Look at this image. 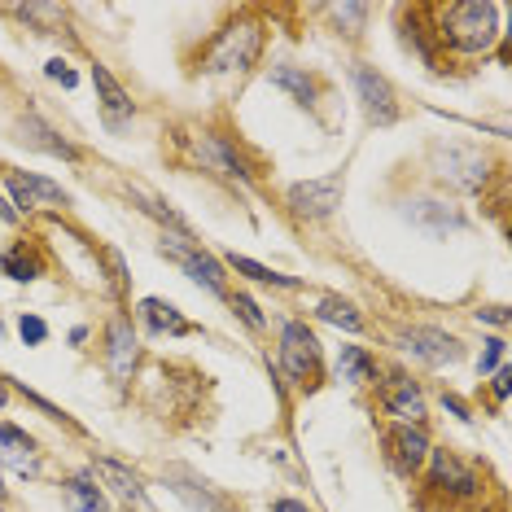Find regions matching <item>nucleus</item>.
I'll use <instances>...</instances> for the list:
<instances>
[{
	"mask_svg": "<svg viewBox=\"0 0 512 512\" xmlns=\"http://www.w3.org/2000/svg\"><path fill=\"white\" fill-rule=\"evenodd\" d=\"M442 36L460 53H486L499 36V5H491V0L447 5V14H442Z\"/></svg>",
	"mask_w": 512,
	"mask_h": 512,
	"instance_id": "nucleus-1",
	"label": "nucleus"
},
{
	"mask_svg": "<svg viewBox=\"0 0 512 512\" xmlns=\"http://www.w3.org/2000/svg\"><path fill=\"white\" fill-rule=\"evenodd\" d=\"M263 53V31L259 22H232V27L219 36V44L206 57V71L211 75H232V71H250Z\"/></svg>",
	"mask_w": 512,
	"mask_h": 512,
	"instance_id": "nucleus-2",
	"label": "nucleus"
},
{
	"mask_svg": "<svg viewBox=\"0 0 512 512\" xmlns=\"http://www.w3.org/2000/svg\"><path fill=\"white\" fill-rule=\"evenodd\" d=\"M281 368L289 372V381H298V386H316L320 381V342L307 324L289 320L281 329Z\"/></svg>",
	"mask_w": 512,
	"mask_h": 512,
	"instance_id": "nucleus-3",
	"label": "nucleus"
},
{
	"mask_svg": "<svg viewBox=\"0 0 512 512\" xmlns=\"http://www.w3.org/2000/svg\"><path fill=\"white\" fill-rule=\"evenodd\" d=\"M162 254H171L184 272L193 276L197 285H206L215 298H228V281H224V267H219V259H211L206 250H197L184 232H171V237H162Z\"/></svg>",
	"mask_w": 512,
	"mask_h": 512,
	"instance_id": "nucleus-4",
	"label": "nucleus"
},
{
	"mask_svg": "<svg viewBox=\"0 0 512 512\" xmlns=\"http://www.w3.org/2000/svg\"><path fill=\"white\" fill-rule=\"evenodd\" d=\"M285 202H289V211H294L298 219H324V215H333L337 206H342V171H333V176H320V180L289 184Z\"/></svg>",
	"mask_w": 512,
	"mask_h": 512,
	"instance_id": "nucleus-5",
	"label": "nucleus"
},
{
	"mask_svg": "<svg viewBox=\"0 0 512 512\" xmlns=\"http://www.w3.org/2000/svg\"><path fill=\"white\" fill-rule=\"evenodd\" d=\"M355 88H359V101H364L368 123L390 127L394 119H399V101H394V88H390L386 75H377L372 66H359V71H355Z\"/></svg>",
	"mask_w": 512,
	"mask_h": 512,
	"instance_id": "nucleus-6",
	"label": "nucleus"
},
{
	"mask_svg": "<svg viewBox=\"0 0 512 512\" xmlns=\"http://www.w3.org/2000/svg\"><path fill=\"white\" fill-rule=\"evenodd\" d=\"M5 184H9V193H14V206H22V211H57V206H71V197H66L62 184H53L44 176L9 171Z\"/></svg>",
	"mask_w": 512,
	"mask_h": 512,
	"instance_id": "nucleus-7",
	"label": "nucleus"
},
{
	"mask_svg": "<svg viewBox=\"0 0 512 512\" xmlns=\"http://www.w3.org/2000/svg\"><path fill=\"white\" fill-rule=\"evenodd\" d=\"M92 473H97L101 482L110 486V495L119 499L123 508H132V512H154V508H149V491H145V482H141V477H136L132 469H127V464L101 456L97 464H92Z\"/></svg>",
	"mask_w": 512,
	"mask_h": 512,
	"instance_id": "nucleus-8",
	"label": "nucleus"
},
{
	"mask_svg": "<svg viewBox=\"0 0 512 512\" xmlns=\"http://www.w3.org/2000/svg\"><path fill=\"white\" fill-rule=\"evenodd\" d=\"M403 346L412 351V359H421V364H429V368L460 364V359H464L460 342L451 333H442V329H407L403 333Z\"/></svg>",
	"mask_w": 512,
	"mask_h": 512,
	"instance_id": "nucleus-9",
	"label": "nucleus"
},
{
	"mask_svg": "<svg viewBox=\"0 0 512 512\" xmlns=\"http://www.w3.org/2000/svg\"><path fill=\"white\" fill-rule=\"evenodd\" d=\"M429 451H434V447H429V438L416 425H394V429H386V456H390L394 469L416 473L429 460Z\"/></svg>",
	"mask_w": 512,
	"mask_h": 512,
	"instance_id": "nucleus-10",
	"label": "nucleus"
},
{
	"mask_svg": "<svg viewBox=\"0 0 512 512\" xmlns=\"http://www.w3.org/2000/svg\"><path fill=\"white\" fill-rule=\"evenodd\" d=\"M438 176H447L451 184H460V189H482L486 184V158L477 154V149H438Z\"/></svg>",
	"mask_w": 512,
	"mask_h": 512,
	"instance_id": "nucleus-11",
	"label": "nucleus"
},
{
	"mask_svg": "<svg viewBox=\"0 0 512 512\" xmlns=\"http://www.w3.org/2000/svg\"><path fill=\"white\" fill-rule=\"evenodd\" d=\"M189 145H193V154L202 158V167H211V171H219V176H228V180H237V184H246V180H250L246 162L232 154V149L219 141V136L197 132V136H189Z\"/></svg>",
	"mask_w": 512,
	"mask_h": 512,
	"instance_id": "nucleus-12",
	"label": "nucleus"
},
{
	"mask_svg": "<svg viewBox=\"0 0 512 512\" xmlns=\"http://www.w3.org/2000/svg\"><path fill=\"white\" fill-rule=\"evenodd\" d=\"M429 469H434V486H442V491L477 495V473L456 456V451H429Z\"/></svg>",
	"mask_w": 512,
	"mask_h": 512,
	"instance_id": "nucleus-13",
	"label": "nucleus"
},
{
	"mask_svg": "<svg viewBox=\"0 0 512 512\" xmlns=\"http://www.w3.org/2000/svg\"><path fill=\"white\" fill-rule=\"evenodd\" d=\"M92 84H97V97H101V110H106L110 127H123L132 119V97H127L123 84L106 71V66H92Z\"/></svg>",
	"mask_w": 512,
	"mask_h": 512,
	"instance_id": "nucleus-14",
	"label": "nucleus"
},
{
	"mask_svg": "<svg viewBox=\"0 0 512 512\" xmlns=\"http://www.w3.org/2000/svg\"><path fill=\"white\" fill-rule=\"evenodd\" d=\"M18 141L22 145H31V149H44V154H53V158H66V162H75V145L71 141H62V136L53 132L44 119H36V114H27V119L18 123Z\"/></svg>",
	"mask_w": 512,
	"mask_h": 512,
	"instance_id": "nucleus-15",
	"label": "nucleus"
},
{
	"mask_svg": "<svg viewBox=\"0 0 512 512\" xmlns=\"http://www.w3.org/2000/svg\"><path fill=\"white\" fill-rule=\"evenodd\" d=\"M386 407H390V416H399L403 425H416V421L425 416L421 390H416L407 377H390V381H386Z\"/></svg>",
	"mask_w": 512,
	"mask_h": 512,
	"instance_id": "nucleus-16",
	"label": "nucleus"
},
{
	"mask_svg": "<svg viewBox=\"0 0 512 512\" xmlns=\"http://www.w3.org/2000/svg\"><path fill=\"white\" fill-rule=\"evenodd\" d=\"M0 464H9V469H18V473L36 469V442L5 421H0Z\"/></svg>",
	"mask_w": 512,
	"mask_h": 512,
	"instance_id": "nucleus-17",
	"label": "nucleus"
},
{
	"mask_svg": "<svg viewBox=\"0 0 512 512\" xmlns=\"http://www.w3.org/2000/svg\"><path fill=\"white\" fill-rule=\"evenodd\" d=\"M136 368V333L127 320H110V372L119 381L132 377Z\"/></svg>",
	"mask_w": 512,
	"mask_h": 512,
	"instance_id": "nucleus-18",
	"label": "nucleus"
},
{
	"mask_svg": "<svg viewBox=\"0 0 512 512\" xmlns=\"http://www.w3.org/2000/svg\"><path fill=\"white\" fill-rule=\"evenodd\" d=\"M141 320L149 324V329L154 333H189V320L180 316L176 307H171V302H162V298H145L141 302Z\"/></svg>",
	"mask_w": 512,
	"mask_h": 512,
	"instance_id": "nucleus-19",
	"label": "nucleus"
},
{
	"mask_svg": "<svg viewBox=\"0 0 512 512\" xmlns=\"http://www.w3.org/2000/svg\"><path fill=\"white\" fill-rule=\"evenodd\" d=\"M337 372H342V381H355V386H364V381L377 377V364H372V355L364 351V346H342Z\"/></svg>",
	"mask_w": 512,
	"mask_h": 512,
	"instance_id": "nucleus-20",
	"label": "nucleus"
},
{
	"mask_svg": "<svg viewBox=\"0 0 512 512\" xmlns=\"http://www.w3.org/2000/svg\"><path fill=\"white\" fill-rule=\"evenodd\" d=\"M228 267L232 272H241V276H250V281H259V285H281V289H298L302 285V281H294V276H281V272H272V267H263L254 259H241V254H228Z\"/></svg>",
	"mask_w": 512,
	"mask_h": 512,
	"instance_id": "nucleus-21",
	"label": "nucleus"
},
{
	"mask_svg": "<svg viewBox=\"0 0 512 512\" xmlns=\"http://www.w3.org/2000/svg\"><path fill=\"white\" fill-rule=\"evenodd\" d=\"M66 504H71V512H110L101 491L88 477H71V482H66Z\"/></svg>",
	"mask_w": 512,
	"mask_h": 512,
	"instance_id": "nucleus-22",
	"label": "nucleus"
},
{
	"mask_svg": "<svg viewBox=\"0 0 512 512\" xmlns=\"http://www.w3.org/2000/svg\"><path fill=\"white\" fill-rule=\"evenodd\" d=\"M316 316L329 320V324H337V329H346V333H359V329H364V316H359V311H355L346 298H324Z\"/></svg>",
	"mask_w": 512,
	"mask_h": 512,
	"instance_id": "nucleus-23",
	"label": "nucleus"
},
{
	"mask_svg": "<svg viewBox=\"0 0 512 512\" xmlns=\"http://www.w3.org/2000/svg\"><path fill=\"white\" fill-rule=\"evenodd\" d=\"M272 84L276 88H289L294 97L302 101V106H311V97H316V88H311V79L298 71V66H289V62H281V66H272Z\"/></svg>",
	"mask_w": 512,
	"mask_h": 512,
	"instance_id": "nucleus-24",
	"label": "nucleus"
},
{
	"mask_svg": "<svg viewBox=\"0 0 512 512\" xmlns=\"http://www.w3.org/2000/svg\"><path fill=\"white\" fill-rule=\"evenodd\" d=\"M0 272L9 276V281H36L40 276V263L36 259H27V250H5L0 254Z\"/></svg>",
	"mask_w": 512,
	"mask_h": 512,
	"instance_id": "nucleus-25",
	"label": "nucleus"
},
{
	"mask_svg": "<svg viewBox=\"0 0 512 512\" xmlns=\"http://www.w3.org/2000/svg\"><path fill=\"white\" fill-rule=\"evenodd\" d=\"M232 307H237V316L250 324V329H263V311L254 307V298L250 294H232Z\"/></svg>",
	"mask_w": 512,
	"mask_h": 512,
	"instance_id": "nucleus-26",
	"label": "nucleus"
},
{
	"mask_svg": "<svg viewBox=\"0 0 512 512\" xmlns=\"http://www.w3.org/2000/svg\"><path fill=\"white\" fill-rule=\"evenodd\" d=\"M18 333H22V342L40 346L44 337H49V324H44L40 316H22V320H18Z\"/></svg>",
	"mask_w": 512,
	"mask_h": 512,
	"instance_id": "nucleus-27",
	"label": "nucleus"
},
{
	"mask_svg": "<svg viewBox=\"0 0 512 512\" xmlns=\"http://www.w3.org/2000/svg\"><path fill=\"white\" fill-rule=\"evenodd\" d=\"M333 18L351 27V36H359V22L368 18V5H333Z\"/></svg>",
	"mask_w": 512,
	"mask_h": 512,
	"instance_id": "nucleus-28",
	"label": "nucleus"
},
{
	"mask_svg": "<svg viewBox=\"0 0 512 512\" xmlns=\"http://www.w3.org/2000/svg\"><path fill=\"white\" fill-rule=\"evenodd\" d=\"M44 75H49V79H53V84H62V88H75V84H79V75H75V71H71V66H66V62H62V57H53V62H49V66H44Z\"/></svg>",
	"mask_w": 512,
	"mask_h": 512,
	"instance_id": "nucleus-29",
	"label": "nucleus"
},
{
	"mask_svg": "<svg viewBox=\"0 0 512 512\" xmlns=\"http://www.w3.org/2000/svg\"><path fill=\"white\" fill-rule=\"evenodd\" d=\"M499 359H504V337H491V342H486V351H482V372H491Z\"/></svg>",
	"mask_w": 512,
	"mask_h": 512,
	"instance_id": "nucleus-30",
	"label": "nucleus"
},
{
	"mask_svg": "<svg viewBox=\"0 0 512 512\" xmlns=\"http://www.w3.org/2000/svg\"><path fill=\"white\" fill-rule=\"evenodd\" d=\"M495 394H499V399H508V394H512V372L508 368L495 372Z\"/></svg>",
	"mask_w": 512,
	"mask_h": 512,
	"instance_id": "nucleus-31",
	"label": "nucleus"
},
{
	"mask_svg": "<svg viewBox=\"0 0 512 512\" xmlns=\"http://www.w3.org/2000/svg\"><path fill=\"white\" fill-rule=\"evenodd\" d=\"M477 320H491V324H499V329H504V324H508V311H504V307H486V311H477Z\"/></svg>",
	"mask_w": 512,
	"mask_h": 512,
	"instance_id": "nucleus-32",
	"label": "nucleus"
},
{
	"mask_svg": "<svg viewBox=\"0 0 512 512\" xmlns=\"http://www.w3.org/2000/svg\"><path fill=\"white\" fill-rule=\"evenodd\" d=\"M272 512H307V504H298V499H276Z\"/></svg>",
	"mask_w": 512,
	"mask_h": 512,
	"instance_id": "nucleus-33",
	"label": "nucleus"
},
{
	"mask_svg": "<svg viewBox=\"0 0 512 512\" xmlns=\"http://www.w3.org/2000/svg\"><path fill=\"white\" fill-rule=\"evenodd\" d=\"M0 219H5V224H14V219H18V211L5 202V197H0Z\"/></svg>",
	"mask_w": 512,
	"mask_h": 512,
	"instance_id": "nucleus-34",
	"label": "nucleus"
},
{
	"mask_svg": "<svg viewBox=\"0 0 512 512\" xmlns=\"http://www.w3.org/2000/svg\"><path fill=\"white\" fill-rule=\"evenodd\" d=\"M5 399H9V394H5V386H0V403H5Z\"/></svg>",
	"mask_w": 512,
	"mask_h": 512,
	"instance_id": "nucleus-35",
	"label": "nucleus"
},
{
	"mask_svg": "<svg viewBox=\"0 0 512 512\" xmlns=\"http://www.w3.org/2000/svg\"><path fill=\"white\" fill-rule=\"evenodd\" d=\"M0 504H5V486H0Z\"/></svg>",
	"mask_w": 512,
	"mask_h": 512,
	"instance_id": "nucleus-36",
	"label": "nucleus"
}]
</instances>
